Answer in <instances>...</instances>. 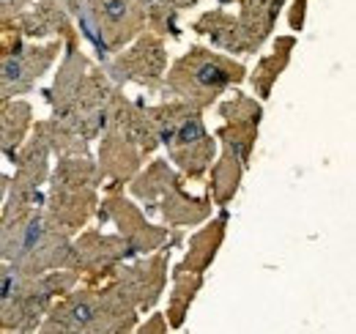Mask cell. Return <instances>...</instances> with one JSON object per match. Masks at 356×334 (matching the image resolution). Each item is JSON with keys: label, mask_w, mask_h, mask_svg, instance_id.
Instances as JSON below:
<instances>
[{"label": "cell", "mask_w": 356, "mask_h": 334, "mask_svg": "<svg viewBox=\"0 0 356 334\" xmlns=\"http://www.w3.org/2000/svg\"><path fill=\"white\" fill-rule=\"evenodd\" d=\"M296 44L299 42H296L293 33L277 36V39L271 36V49L255 63L252 72H247L250 88H252V96H255V99H261V102H268V99H271L274 85L285 74V69H288V63H291V58H293V52H296Z\"/></svg>", "instance_id": "cell-23"}, {"label": "cell", "mask_w": 356, "mask_h": 334, "mask_svg": "<svg viewBox=\"0 0 356 334\" xmlns=\"http://www.w3.org/2000/svg\"><path fill=\"white\" fill-rule=\"evenodd\" d=\"M227 225H230V211L220 209V214H211L206 222L197 225V230L189 236V244H186V252H184V266L206 274L217 255L222 250L225 236H227Z\"/></svg>", "instance_id": "cell-20"}, {"label": "cell", "mask_w": 356, "mask_h": 334, "mask_svg": "<svg viewBox=\"0 0 356 334\" xmlns=\"http://www.w3.org/2000/svg\"><path fill=\"white\" fill-rule=\"evenodd\" d=\"M33 121H36V116H33L31 102H25V99L0 102V157L11 159V154L31 134Z\"/></svg>", "instance_id": "cell-24"}, {"label": "cell", "mask_w": 356, "mask_h": 334, "mask_svg": "<svg viewBox=\"0 0 356 334\" xmlns=\"http://www.w3.org/2000/svg\"><path fill=\"white\" fill-rule=\"evenodd\" d=\"M90 66H93V58L80 47V36L63 42L60 58H58V72L52 77V85H47L44 90H42L49 113H58L74 96V90L88 77Z\"/></svg>", "instance_id": "cell-16"}, {"label": "cell", "mask_w": 356, "mask_h": 334, "mask_svg": "<svg viewBox=\"0 0 356 334\" xmlns=\"http://www.w3.org/2000/svg\"><path fill=\"white\" fill-rule=\"evenodd\" d=\"M159 148L168 151V162L184 175V181H200L217 157V140L209 132L203 110L170 99L151 104Z\"/></svg>", "instance_id": "cell-4"}, {"label": "cell", "mask_w": 356, "mask_h": 334, "mask_svg": "<svg viewBox=\"0 0 356 334\" xmlns=\"http://www.w3.org/2000/svg\"><path fill=\"white\" fill-rule=\"evenodd\" d=\"M134 257L129 241L118 233L80 230L72 239V271L80 274V283H104L115 274L121 263Z\"/></svg>", "instance_id": "cell-12"}, {"label": "cell", "mask_w": 356, "mask_h": 334, "mask_svg": "<svg viewBox=\"0 0 356 334\" xmlns=\"http://www.w3.org/2000/svg\"><path fill=\"white\" fill-rule=\"evenodd\" d=\"M80 33L83 42L93 47L96 63H104L110 55L124 49L148 31L145 11L137 0H60Z\"/></svg>", "instance_id": "cell-5"}, {"label": "cell", "mask_w": 356, "mask_h": 334, "mask_svg": "<svg viewBox=\"0 0 356 334\" xmlns=\"http://www.w3.org/2000/svg\"><path fill=\"white\" fill-rule=\"evenodd\" d=\"M247 80V66L209 44H192L176 61L168 63L162 90L197 110H209L227 90Z\"/></svg>", "instance_id": "cell-2"}, {"label": "cell", "mask_w": 356, "mask_h": 334, "mask_svg": "<svg viewBox=\"0 0 356 334\" xmlns=\"http://www.w3.org/2000/svg\"><path fill=\"white\" fill-rule=\"evenodd\" d=\"M110 121L115 126H121L134 145L151 157L159 151V137H156V126L151 118V104H145V96H134L129 99L124 90L118 93L115 99V107H113V116Z\"/></svg>", "instance_id": "cell-19"}, {"label": "cell", "mask_w": 356, "mask_h": 334, "mask_svg": "<svg viewBox=\"0 0 356 334\" xmlns=\"http://www.w3.org/2000/svg\"><path fill=\"white\" fill-rule=\"evenodd\" d=\"M6 189H8V173H0V206H3V198H6Z\"/></svg>", "instance_id": "cell-29"}, {"label": "cell", "mask_w": 356, "mask_h": 334, "mask_svg": "<svg viewBox=\"0 0 356 334\" xmlns=\"http://www.w3.org/2000/svg\"><path fill=\"white\" fill-rule=\"evenodd\" d=\"M307 6L310 0H291V8H288V28L291 33H302L305 25H307Z\"/></svg>", "instance_id": "cell-27"}, {"label": "cell", "mask_w": 356, "mask_h": 334, "mask_svg": "<svg viewBox=\"0 0 356 334\" xmlns=\"http://www.w3.org/2000/svg\"><path fill=\"white\" fill-rule=\"evenodd\" d=\"M102 189L104 186L93 154H63L49 170L42 209L55 228L77 236L96 216Z\"/></svg>", "instance_id": "cell-3"}, {"label": "cell", "mask_w": 356, "mask_h": 334, "mask_svg": "<svg viewBox=\"0 0 356 334\" xmlns=\"http://www.w3.org/2000/svg\"><path fill=\"white\" fill-rule=\"evenodd\" d=\"M11 25L22 39H31V42H49V39L69 42L80 36L69 8L60 0H31L11 19Z\"/></svg>", "instance_id": "cell-15"}, {"label": "cell", "mask_w": 356, "mask_h": 334, "mask_svg": "<svg viewBox=\"0 0 356 334\" xmlns=\"http://www.w3.org/2000/svg\"><path fill=\"white\" fill-rule=\"evenodd\" d=\"M288 0H236V19L244 36L247 55H255L264 49V44L271 42L277 31V19Z\"/></svg>", "instance_id": "cell-18"}, {"label": "cell", "mask_w": 356, "mask_h": 334, "mask_svg": "<svg viewBox=\"0 0 356 334\" xmlns=\"http://www.w3.org/2000/svg\"><path fill=\"white\" fill-rule=\"evenodd\" d=\"M63 42L22 39L11 22L0 25V102L25 99L36 90L39 80L58 63Z\"/></svg>", "instance_id": "cell-6"}, {"label": "cell", "mask_w": 356, "mask_h": 334, "mask_svg": "<svg viewBox=\"0 0 356 334\" xmlns=\"http://www.w3.org/2000/svg\"><path fill=\"white\" fill-rule=\"evenodd\" d=\"M96 167L102 175L104 189H124L134 178V173L145 165V154L129 140V134L113 121L104 126V132L96 137ZM102 189V192H104Z\"/></svg>", "instance_id": "cell-14"}, {"label": "cell", "mask_w": 356, "mask_h": 334, "mask_svg": "<svg viewBox=\"0 0 356 334\" xmlns=\"http://www.w3.org/2000/svg\"><path fill=\"white\" fill-rule=\"evenodd\" d=\"M80 283L72 269H55L39 277H28L19 291L0 301V334H33L44 321L52 301Z\"/></svg>", "instance_id": "cell-8"}, {"label": "cell", "mask_w": 356, "mask_h": 334, "mask_svg": "<svg viewBox=\"0 0 356 334\" xmlns=\"http://www.w3.org/2000/svg\"><path fill=\"white\" fill-rule=\"evenodd\" d=\"M148 318L143 321V324H137L134 326V332H140V334H168L170 329H168V321H165V312L162 310H151V312H145Z\"/></svg>", "instance_id": "cell-26"}, {"label": "cell", "mask_w": 356, "mask_h": 334, "mask_svg": "<svg viewBox=\"0 0 356 334\" xmlns=\"http://www.w3.org/2000/svg\"><path fill=\"white\" fill-rule=\"evenodd\" d=\"M154 214H159L162 225H168V228L189 230L214 214V203L209 195H192L184 186V178H178L162 192V198L154 206Z\"/></svg>", "instance_id": "cell-17"}, {"label": "cell", "mask_w": 356, "mask_h": 334, "mask_svg": "<svg viewBox=\"0 0 356 334\" xmlns=\"http://www.w3.org/2000/svg\"><path fill=\"white\" fill-rule=\"evenodd\" d=\"M192 33L203 36L209 47L227 52L233 58H247V47H244V36L236 19V11H230L227 6H217L206 14H200L192 22Z\"/></svg>", "instance_id": "cell-21"}, {"label": "cell", "mask_w": 356, "mask_h": 334, "mask_svg": "<svg viewBox=\"0 0 356 334\" xmlns=\"http://www.w3.org/2000/svg\"><path fill=\"white\" fill-rule=\"evenodd\" d=\"M168 63V42L151 31H143L137 39H132L124 49H118L99 66L115 88L140 85L145 93H162Z\"/></svg>", "instance_id": "cell-9"}, {"label": "cell", "mask_w": 356, "mask_h": 334, "mask_svg": "<svg viewBox=\"0 0 356 334\" xmlns=\"http://www.w3.org/2000/svg\"><path fill=\"white\" fill-rule=\"evenodd\" d=\"M170 293H168V307H165V321H168V329L178 332L184 329L186 318H189V310L197 299V293L203 291V283H206V274L184 266L181 260L170 266Z\"/></svg>", "instance_id": "cell-22"}, {"label": "cell", "mask_w": 356, "mask_h": 334, "mask_svg": "<svg viewBox=\"0 0 356 334\" xmlns=\"http://www.w3.org/2000/svg\"><path fill=\"white\" fill-rule=\"evenodd\" d=\"M72 239L60 228H55L42 206L31 211L14 257L8 260L28 277H39L55 269H72Z\"/></svg>", "instance_id": "cell-10"}, {"label": "cell", "mask_w": 356, "mask_h": 334, "mask_svg": "<svg viewBox=\"0 0 356 334\" xmlns=\"http://www.w3.org/2000/svg\"><path fill=\"white\" fill-rule=\"evenodd\" d=\"M93 219H99L102 225H113L115 233L129 241L134 255L176 250L184 241V230L148 219L143 206L124 189H104L102 198H99V209H96Z\"/></svg>", "instance_id": "cell-7"}, {"label": "cell", "mask_w": 356, "mask_h": 334, "mask_svg": "<svg viewBox=\"0 0 356 334\" xmlns=\"http://www.w3.org/2000/svg\"><path fill=\"white\" fill-rule=\"evenodd\" d=\"M28 3H31V0H0V25L11 22Z\"/></svg>", "instance_id": "cell-28"}, {"label": "cell", "mask_w": 356, "mask_h": 334, "mask_svg": "<svg viewBox=\"0 0 356 334\" xmlns=\"http://www.w3.org/2000/svg\"><path fill=\"white\" fill-rule=\"evenodd\" d=\"M145 11L148 31L162 36L165 42L181 39V14L195 8L200 0H137Z\"/></svg>", "instance_id": "cell-25"}, {"label": "cell", "mask_w": 356, "mask_h": 334, "mask_svg": "<svg viewBox=\"0 0 356 334\" xmlns=\"http://www.w3.org/2000/svg\"><path fill=\"white\" fill-rule=\"evenodd\" d=\"M217 6H236V0H217Z\"/></svg>", "instance_id": "cell-30"}, {"label": "cell", "mask_w": 356, "mask_h": 334, "mask_svg": "<svg viewBox=\"0 0 356 334\" xmlns=\"http://www.w3.org/2000/svg\"><path fill=\"white\" fill-rule=\"evenodd\" d=\"M137 324L140 310L113 280L77 283L52 301L39 334H129Z\"/></svg>", "instance_id": "cell-1"}, {"label": "cell", "mask_w": 356, "mask_h": 334, "mask_svg": "<svg viewBox=\"0 0 356 334\" xmlns=\"http://www.w3.org/2000/svg\"><path fill=\"white\" fill-rule=\"evenodd\" d=\"M170 255L173 250L134 255L127 263H121L110 277L140 310V315L162 304V296L168 291V280H170Z\"/></svg>", "instance_id": "cell-11"}, {"label": "cell", "mask_w": 356, "mask_h": 334, "mask_svg": "<svg viewBox=\"0 0 356 334\" xmlns=\"http://www.w3.org/2000/svg\"><path fill=\"white\" fill-rule=\"evenodd\" d=\"M8 162L14 165V175H8L6 198L17 203H42L44 184L52 170V148L44 134L39 132V126H31V134L11 154Z\"/></svg>", "instance_id": "cell-13"}]
</instances>
